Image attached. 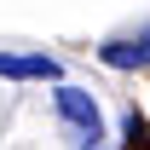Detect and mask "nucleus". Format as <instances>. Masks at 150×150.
I'll use <instances>...</instances> for the list:
<instances>
[{"mask_svg": "<svg viewBox=\"0 0 150 150\" xmlns=\"http://www.w3.org/2000/svg\"><path fill=\"white\" fill-rule=\"evenodd\" d=\"M0 75L6 81H58L64 87V64L52 52H0Z\"/></svg>", "mask_w": 150, "mask_h": 150, "instance_id": "obj_2", "label": "nucleus"}, {"mask_svg": "<svg viewBox=\"0 0 150 150\" xmlns=\"http://www.w3.org/2000/svg\"><path fill=\"white\" fill-rule=\"evenodd\" d=\"M98 64L104 69H150V23L139 35H115L98 46Z\"/></svg>", "mask_w": 150, "mask_h": 150, "instance_id": "obj_3", "label": "nucleus"}, {"mask_svg": "<svg viewBox=\"0 0 150 150\" xmlns=\"http://www.w3.org/2000/svg\"><path fill=\"white\" fill-rule=\"evenodd\" d=\"M52 104H58V121L64 127H75V139H81V150H98V139H104V115H98V98L87 93V87H58L52 93Z\"/></svg>", "mask_w": 150, "mask_h": 150, "instance_id": "obj_1", "label": "nucleus"}]
</instances>
